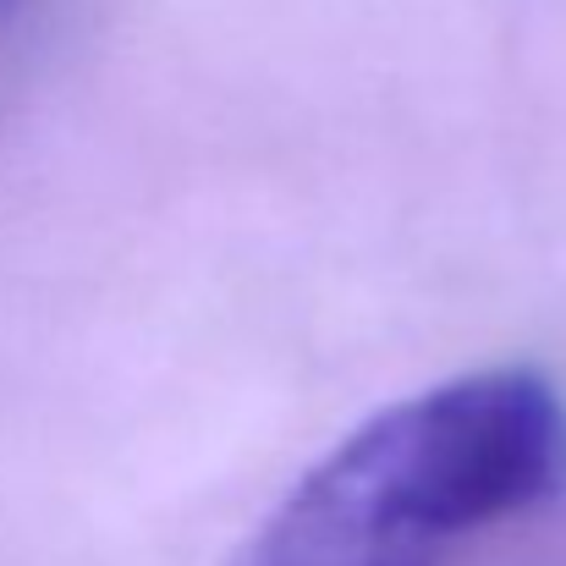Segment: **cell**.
Listing matches in <instances>:
<instances>
[{
  "instance_id": "1",
  "label": "cell",
  "mask_w": 566,
  "mask_h": 566,
  "mask_svg": "<svg viewBox=\"0 0 566 566\" xmlns=\"http://www.w3.org/2000/svg\"><path fill=\"white\" fill-rule=\"evenodd\" d=\"M566 468V407L539 369H479L358 423L270 512L242 566H440Z\"/></svg>"
},
{
  "instance_id": "2",
  "label": "cell",
  "mask_w": 566,
  "mask_h": 566,
  "mask_svg": "<svg viewBox=\"0 0 566 566\" xmlns=\"http://www.w3.org/2000/svg\"><path fill=\"white\" fill-rule=\"evenodd\" d=\"M17 6H22V0H0V28H6V22L17 17Z\"/></svg>"
}]
</instances>
